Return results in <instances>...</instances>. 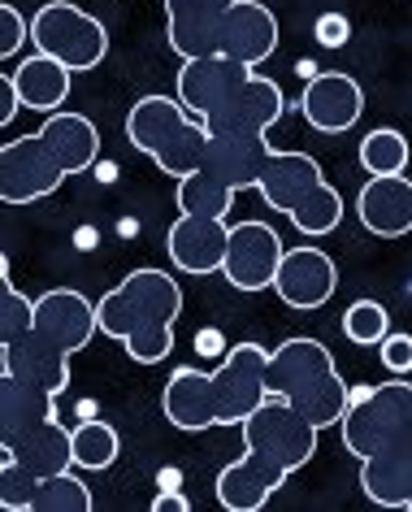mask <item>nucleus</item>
<instances>
[{
	"instance_id": "1",
	"label": "nucleus",
	"mask_w": 412,
	"mask_h": 512,
	"mask_svg": "<svg viewBox=\"0 0 412 512\" xmlns=\"http://www.w3.org/2000/svg\"><path fill=\"white\" fill-rule=\"evenodd\" d=\"M100 335L118 339L139 365H161L174 352V322L183 317V287L165 270H131L96 300Z\"/></svg>"
},
{
	"instance_id": "2",
	"label": "nucleus",
	"mask_w": 412,
	"mask_h": 512,
	"mask_svg": "<svg viewBox=\"0 0 412 512\" xmlns=\"http://www.w3.org/2000/svg\"><path fill=\"white\" fill-rule=\"evenodd\" d=\"M269 395H282L295 413H304L317 430L339 426L347 404H352V387L343 382L339 365L326 343L295 335L269 352Z\"/></svg>"
},
{
	"instance_id": "3",
	"label": "nucleus",
	"mask_w": 412,
	"mask_h": 512,
	"mask_svg": "<svg viewBox=\"0 0 412 512\" xmlns=\"http://www.w3.org/2000/svg\"><path fill=\"white\" fill-rule=\"evenodd\" d=\"M256 191L269 209L287 213L304 239H326L343 222V196L326 183L321 165L308 152H269Z\"/></svg>"
},
{
	"instance_id": "4",
	"label": "nucleus",
	"mask_w": 412,
	"mask_h": 512,
	"mask_svg": "<svg viewBox=\"0 0 412 512\" xmlns=\"http://www.w3.org/2000/svg\"><path fill=\"white\" fill-rule=\"evenodd\" d=\"M126 139L161 165L165 174L187 178L204 165V148H209V126L178 96H139L131 113H126Z\"/></svg>"
},
{
	"instance_id": "5",
	"label": "nucleus",
	"mask_w": 412,
	"mask_h": 512,
	"mask_svg": "<svg viewBox=\"0 0 412 512\" xmlns=\"http://www.w3.org/2000/svg\"><path fill=\"white\" fill-rule=\"evenodd\" d=\"M31 44L35 53L57 57L61 66L79 70H96L109 57V31L105 22L92 18L87 9L70 5V0H48L44 9H35L31 18Z\"/></svg>"
},
{
	"instance_id": "6",
	"label": "nucleus",
	"mask_w": 412,
	"mask_h": 512,
	"mask_svg": "<svg viewBox=\"0 0 412 512\" xmlns=\"http://www.w3.org/2000/svg\"><path fill=\"white\" fill-rule=\"evenodd\" d=\"M408 426H412V382H378V387L352 391V404H347V413L339 421V434L347 452L365 460Z\"/></svg>"
},
{
	"instance_id": "7",
	"label": "nucleus",
	"mask_w": 412,
	"mask_h": 512,
	"mask_svg": "<svg viewBox=\"0 0 412 512\" xmlns=\"http://www.w3.org/2000/svg\"><path fill=\"white\" fill-rule=\"evenodd\" d=\"M239 434H243V447H248V452H261L269 460H278L282 469L295 473L317 456L321 430L304 413H295L282 395H269V400L239 426Z\"/></svg>"
},
{
	"instance_id": "8",
	"label": "nucleus",
	"mask_w": 412,
	"mask_h": 512,
	"mask_svg": "<svg viewBox=\"0 0 412 512\" xmlns=\"http://www.w3.org/2000/svg\"><path fill=\"white\" fill-rule=\"evenodd\" d=\"M217 426H243L269 400V352L261 343H235L213 369Z\"/></svg>"
},
{
	"instance_id": "9",
	"label": "nucleus",
	"mask_w": 412,
	"mask_h": 512,
	"mask_svg": "<svg viewBox=\"0 0 412 512\" xmlns=\"http://www.w3.org/2000/svg\"><path fill=\"white\" fill-rule=\"evenodd\" d=\"M66 170L61 161L53 157V148L44 144V135H22V139H9L0 148V200L5 204H35V200H48L53 191L66 183Z\"/></svg>"
},
{
	"instance_id": "10",
	"label": "nucleus",
	"mask_w": 412,
	"mask_h": 512,
	"mask_svg": "<svg viewBox=\"0 0 412 512\" xmlns=\"http://www.w3.org/2000/svg\"><path fill=\"white\" fill-rule=\"evenodd\" d=\"M334 287H339V265H334V256L326 248H317V243H300V248L282 252L274 291H278V300L287 304V309L317 313L321 304H330Z\"/></svg>"
},
{
	"instance_id": "11",
	"label": "nucleus",
	"mask_w": 412,
	"mask_h": 512,
	"mask_svg": "<svg viewBox=\"0 0 412 512\" xmlns=\"http://www.w3.org/2000/svg\"><path fill=\"white\" fill-rule=\"evenodd\" d=\"M282 252H287L282 248V235L269 222H239V226H230L222 278L235 291H265L278 278Z\"/></svg>"
},
{
	"instance_id": "12",
	"label": "nucleus",
	"mask_w": 412,
	"mask_h": 512,
	"mask_svg": "<svg viewBox=\"0 0 412 512\" xmlns=\"http://www.w3.org/2000/svg\"><path fill=\"white\" fill-rule=\"evenodd\" d=\"M252 74H256L252 66H243L235 57H222V53L191 57V61H183V70H178V100L187 105V113H196L204 122V118H213Z\"/></svg>"
},
{
	"instance_id": "13",
	"label": "nucleus",
	"mask_w": 412,
	"mask_h": 512,
	"mask_svg": "<svg viewBox=\"0 0 412 512\" xmlns=\"http://www.w3.org/2000/svg\"><path fill=\"white\" fill-rule=\"evenodd\" d=\"M300 113L304 122L321 135H343L352 131L365 113V92L352 74H339V70H317L313 79L304 83V96H300Z\"/></svg>"
},
{
	"instance_id": "14",
	"label": "nucleus",
	"mask_w": 412,
	"mask_h": 512,
	"mask_svg": "<svg viewBox=\"0 0 412 512\" xmlns=\"http://www.w3.org/2000/svg\"><path fill=\"white\" fill-rule=\"evenodd\" d=\"M282 113H287L282 87L269 74H252L213 118H204V126L209 135H269V126H278Z\"/></svg>"
},
{
	"instance_id": "15",
	"label": "nucleus",
	"mask_w": 412,
	"mask_h": 512,
	"mask_svg": "<svg viewBox=\"0 0 412 512\" xmlns=\"http://www.w3.org/2000/svg\"><path fill=\"white\" fill-rule=\"evenodd\" d=\"M230 248V226L226 217H196V213H178V222L165 235V252H170L174 270L183 274H222Z\"/></svg>"
},
{
	"instance_id": "16",
	"label": "nucleus",
	"mask_w": 412,
	"mask_h": 512,
	"mask_svg": "<svg viewBox=\"0 0 412 512\" xmlns=\"http://www.w3.org/2000/svg\"><path fill=\"white\" fill-rule=\"evenodd\" d=\"M35 330L44 339H53L57 348H66L70 356L83 352L100 330V313L96 304L74 287H53L44 296H35Z\"/></svg>"
},
{
	"instance_id": "17",
	"label": "nucleus",
	"mask_w": 412,
	"mask_h": 512,
	"mask_svg": "<svg viewBox=\"0 0 412 512\" xmlns=\"http://www.w3.org/2000/svg\"><path fill=\"white\" fill-rule=\"evenodd\" d=\"M230 5L235 0H165V40L183 61L213 57Z\"/></svg>"
},
{
	"instance_id": "18",
	"label": "nucleus",
	"mask_w": 412,
	"mask_h": 512,
	"mask_svg": "<svg viewBox=\"0 0 412 512\" xmlns=\"http://www.w3.org/2000/svg\"><path fill=\"white\" fill-rule=\"evenodd\" d=\"M287 478H291V469H282L278 460L243 447V456L235 465H226L217 473V504L226 512H261L269 504V495H278Z\"/></svg>"
},
{
	"instance_id": "19",
	"label": "nucleus",
	"mask_w": 412,
	"mask_h": 512,
	"mask_svg": "<svg viewBox=\"0 0 412 512\" xmlns=\"http://www.w3.org/2000/svg\"><path fill=\"white\" fill-rule=\"evenodd\" d=\"M360 491L378 508H408L412 504V426L386 439L378 452L360 460Z\"/></svg>"
},
{
	"instance_id": "20",
	"label": "nucleus",
	"mask_w": 412,
	"mask_h": 512,
	"mask_svg": "<svg viewBox=\"0 0 412 512\" xmlns=\"http://www.w3.org/2000/svg\"><path fill=\"white\" fill-rule=\"evenodd\" d=\"M278 48V18L274 9L261 5V0H235L230 14L222 18V40H217V53L235 57L243 66H265Z\"/></svg>"
},
{
	"instance_id": "21",
	"label": "nucleus",
	"mask_w": 412,
	"mask_h": 512,
	"mask_svg": "<svg viewBox=\"0 0 412 512\" xmlns=\"http://www.w3.org/2000/svg\"><path fill=\"white\" fill-rule=\"evenodd\" d=\"M356 217H360V226L378 239L412 235V178H404V174L369 178L356 196Z\"/></svg>"
},
{
	"instance_id": "22",
	"label": "nucleus",
	"mask_w": 412,
	"mask_h": 512,
	"mask_svg": "<svg viewBox=\"0 0 412 512\" xmlns=\"http://www.w3.org/2000/svg\"><path fill=\"white\" fill-rule=\"evenodd\" d=\"M0 374H14L22 382H35V387L61 395L70 387V352L57 348L53 339H44L40 330L22 335L14 343H0Z\"/></svg>"
},
{
	"instance_id": "23",
	"label": "nucleus",
	"mask_w": 412,
	"mask_h": 512,
	"mask_svg": "<svg viewBox=\"0 0 412 512\" xmlns=\"http://www.w3.org/2000/svg\"><path fill=\"white\" fill-rule=\"evenodd\" d=\"M269 148L265 135H209V148H204V174L222 178V183L235 191H252L261 183V170L269 161Z\"/></svg>"
},
{
	"instance_id": "24",
	"label": "nucleus",
	"mask_w": 412,
	"mask_h": 512,
	"mask_svg": "<svg viewBox=\"0 0 412 512\" xmlns=\"http://www.w3.org/2000/svg\"><path fill=\"white\" fill-rule=\"evenodd\" d=\"M161 413L170 426L187 430V434H200L217 426V400H213V374H200V369H174L170 382L161 391Z\"/></svg>"
},
{
	"instance_id": "25",
	"label": "nucleus",
	"mask_w": 412,
	"mask_h": 512,
	"mask_svg": "<svg viewBox=\"0 0 412 512\" xmlns=\"http://www.w3.org/2000/svg\"><path fill=\"white\" fill-rule=\"evenodd\" d=\"M57 417V395L22 382L14 374H0V447H14L22 434Z\"/></svg>"
},
{
	"instance_id": "26",
	"label": "nucleus",
	"mask_w": 412,
	"mask_h": 512,
	"mask_svg": "<svg viewBox=\"0 0 412 512\" xmlns=\"http://www.w3.org/2000/svg\"><path fill=\"white\" fill-rule=\"evenodd\" d=\"M44 144L53 148V157L61 161L66 174H83L92 170L96 157H100V131L87 113H70V109H57L48 113L44 126H40Z\"/></svg>"
},
{
	"instance_id": "27",
	"label": "nucleus",
	"mask_w": 412,
	"mask_h": 512,
	"mask_svg": "<svg viewBox=\"0 0 412 512\" xmlns=\"http://www.w3.org/2000/svg\"><path fill=\"white\" fill-rule=\"evenodd\" d=\"M14 83H18V96H22V109H35V113H57L61 105L70 100V66H61L57 57H44L35 53L27 61H18L14 70Z\"/></svg>"
},
{
	"instance_id": "28",
	"label": "nucleus",
	"mask_w": 412,
	"mask_h": 512,
	"mask_svg": "<svg viewBox=\"0 0 412 512\" xmlns=\"http://www.w3.org/2000/svg\"><path fill=\"white\" fill-rule=\"evenodd\" d=\"M5 456L22 460L35 478H53V473L74 469V430H66L61 421H44L31 434H22L14 447H5Z\"/></svg>"
},
{
	"instance_id": "29",
	"label": "nucleus",
	"mask_w": 412,
	"mask_h": 512,
	"mask_svg": "<svg viewBox=\"0 0 412 512\" xmlns=\"http://www.w3.org/2000/svg\"><path fill=\"white\" fill-rule=\"evenodd\" d=\"M174 200H178V209H183V213H196V217H226L230 204H235V191H230L222 178L196 170V174L178 178Z\"/></svg>"
},
{
	"instance_id": "30",
	"label": "nucleus",
	"mask_w": 412,
	"mask_h": 512,
	"mask_svg": "<svg viewBox=\"0 0 412 512\" xmlns=\"http://www.w3.org/2000/svg\"><path fill=\"white\" fill-rule=\"evenodd\" d=\"M118 452H122V439L109 421L87 417L74 426V469H92V473L109 469L113 460H118Z\"/></svg>"
},
{
	"instance_id": "31",
	"label": "nucleus",
	"mask_w": 412,
	"mask_h": 512,
	"mask_svg": "<svg viewBox=\"0 0 412 512\" xmlns=\"http://www.w3.org/2000/svg\"><path fill=\"white\" fill-rule=\"evenodd\" d=\"M92 486H87L79 473H53V478H40V491H35L31 512H92Z\"/></svg>"
},
{
	"instance_id": "32",
	"label": "nucleus",
	"mask_w": 412,
	"mask_h": 512,
	"mask_svg": "<svg viewBox=\"0 0 412 512\" xmlns=\"http://www.w3.org/2000/svg\"><path fill=\"white\" fill-rule=\"evenodd\" d=\"M360 165H365L369 178L378 174H404L408 170V139L395 131V126H378L360 139Z\"/></svg>"
},
{
	"instance_id": "33",
	"label": "nucleus",
	"mask_w": 412,
	"mask_h": 512,
	"mask_svg": "<svg viewBox=\"0 0 412 512\" xmlns=\"http://www.w3.org/2000/svg\"><path fill=\"white\" fill-rule=\"evenodd\" d=\"M35 330V300H27L9 278V261H0V343H14Z\"/></svg>"
},
{
	"instance_id": "34",
	"label": "nucleus",
	"mask_w": 412,
	"mask_h": 512,
	"mask_svg": "<svg viewBox=\"0 0 412 512\" xmlns=\"http://www.w3.org/2000/svg\"><path fill=\"white\" fill-rule=\"evenodd\" d=\"M343 335L360 343V348H378V343L391 335V313H386L378 300H352L343 313Z\"/></svg>"
},
{
	"instance_id": "35",
	"label": "nucleus",
	"mask_w": 412,
	"mask_h": 512,
	"mask_svg": "<svg viewBox=\"0 0 412 512\" xmlns=\"http://www.w3.org/2000/svg\"><path fill=\"white\" fill-rule=\"evenodd\" d=\"M35 491H40V478H35V473L22 465V460L5 456V465H0V508H9V512H31Z\"/></svg>"
},
{
	"instance_id": "36",
	"label": "nucleus",
	"mask_w": 412,
	"mask_h": 512,
	"mask_svg": "<svg viewBox=\"0 0 412 512\" xmlns=\"http://www.w3.org/2000/svg\"><path fill=\"white\" fill-rule=\"evenodd\" d=\"M31 40V22L18 14L14 5H0V57H18L22 44Z\"/></svg>"
},
{
	"instance_id": "37",
	"label": "nucleus",
	"mask_w": 412,
	"mask_h": 512,
	"mask_svg": "<svg viewBox=\"0 0 412 512\" xmlns=\"http://www.w3.org/2000/svg\"><path fill=\"white\" fill-rule=\"evenodd\" d=\"M378 348H382V365L391 369L395 378L412 374V335H386Z\"/></svg>"
},
{
	"instance_id": "38",
	"label": "nucleus",
	"mask_w": 412,
	"mask_h": 512,
	"mask_svg": "<svg viewBox=\"0 0 412 512\" xmlns=\"http://www.w3.org/2000/svg\"><path fill=\"white\" fill-rule=\"evenodd\" d=\"M313 35H317V44H321V48H343V44H347V35H352V27H347V18H343V14H321V18H317V27H313Z\"/></svg>"
},
{
	"instance_id": "39",
	"label": "nucleus",
	"mask_w": 412,
	"mask_h": 512,
	"mask_svg": "<svg viewBox=\"0 0 412 512\" xmlns=\"http://www.w3.org/2000/svg\"><path fill=\"white\" fill-rule=\"evenodd\" d=\"M22 109V96H18V83H14V74H0V126H9L14 122V113Z\"/></svg>"
},
{
	"instance_id": "40",
	"label": "nucleus",
	"mask_w": 412,
	"mask_h": 512,
	"mask_svg": "<svg viewBox=\"0 0 412 512\" xmlns=\"http://www.w3.org/2000/svg\"><path fill=\"white\" fill-rule=\"evenodd\" d=\"M152 508H157V512H165V508H178V512H183V508H187V499H183V495H174V491H165V495H157V504H152Z\"/></svg>"
},
{
	"instance_id": "41",
	"label": "nucleus",
	"mask_w": 412,
	"mask_h": 512,
	"mask_svg": "<svg viewBox=\"0 0 412 512\" xmlns=\"http://www.w3.org/2000/svg\"><path fill=\"white\" fill-rule=\"evenodd\" d=\"M295 74H300V79H313L317 66H308V61H300V66H295Z\"/></svg>"
},
{
	"instance_id": "42",
	"label": "nucleus",
	"mask_w": 412,
	"mask_h": 512,
	"mask_svg": "<svg viewBox=\"0 0 412 512\" xmlns=\"http://www.w3.org/2000/svg\"><path fill=\"white\" fill-rule=\"evenodd\" d=\"M408 508H412V504H408Z\"/></svg>"
}]
</instances>
